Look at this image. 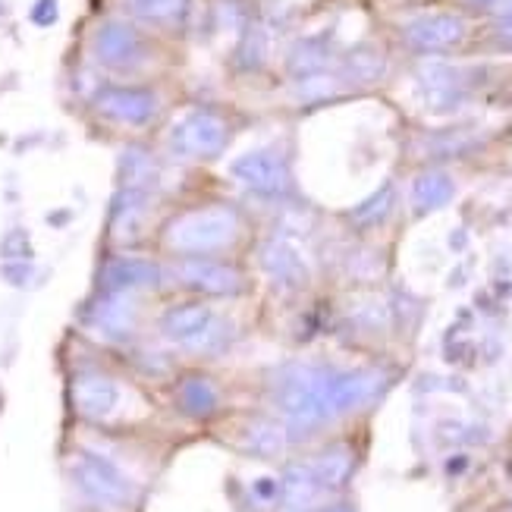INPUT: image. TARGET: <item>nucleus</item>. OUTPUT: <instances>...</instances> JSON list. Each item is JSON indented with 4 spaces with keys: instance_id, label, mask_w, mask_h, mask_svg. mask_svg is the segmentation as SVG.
Masks as SVG:
<instances>
[{
    "instance_id": "9",
    "label": "nucleus",
    "mask_w": 512,
    "mask_h": 512,
    "mask_svg": "<svg viewBox=\"0 0 512 512\" xmlns=\"http://www.w3.org/2000/svg\"><path fill=\"white\" fill-rule=\"evenodd\" d=\"M180 409L192 418H208L217 409V390L205 377H189L180 387Z\"/></svg>"
},
{
    "instance_id": "3",
    "label": "nucleus",
    "mask_w": 512,
    "mask_h": 512,
    "mask_svg": "<svg viewBox=\"0 0 512 512\" xmlns=\"http://www.w3.org/2000/svg\"><path fill=\"white\" fill-rule=\"evenodd\" d=\"M173 277L180 286L195 289L205 296H236L242 289V274L224 261H205V258H183L173 267Z\"/></svg>"
},
{
    "instance_id": "1",
    "label": "nucleus",
    "mask_w": 512,
    "mask_h": 512,
    "mask_svg": "<svg viewBox=\"0 0 512 512\" xmlns=\"http://www.w3.org/2000/svg\"><path fill=\"white\" fill-rule=\"evenodd\" d=\"M239 233V220L233 211L214 208V211H198L186 214L170 230L164 233V242L173 252L183 255H198V252H217L227 249Z\"/></svg>"
},
{
    "instance_id": "5",
    "label": "nucleus",
    "mask_w": 512,
    "mask_h": 512,
    "mask_svg": "<svg viewBox=\"0 0 512 512\" xmlns=\"http://www.w3.org/2000/svg\"><path fill=\"white\" fill-rule=\"evenodd\" d=\"M73 399H76V409L85 418H107L117 409L120 390L104 374H82V377H76Z\"/></svg>"
},
{
    "instance_id": "14",
    "label": "nucleus",
    "mask_w": 512,
    "mask_h": 512,
    "mask_svg": "<svg viewBox=\"0 0 512 512\" xmlns=\"http://www.w3.org/2000/svg\"><path fill=\"white\" fill-rule=\"evenodd\" d=\"M343 475H346V456L340 450L321 456L318 465H315V478H321L327 487H337L343 481Z\"/></svg>"
},
{
    "instance_id": "6",
    "label": "nucleus",
    "mask_w": 512,
    "mask_h": 512,
    "mask_svg": "<svg viewBox=\"0 0 512 512\" xmlns=\"http://www.w3.org/2000/svg\"><path fill=\"white\" fill-rule=\"evenodd\" d=\"M211 318H214V315H211V308H205V305H192V302H189V305H176V308L164 311L161 330H164V337H170V340H176V343H183V340L192 337V333L202 330Z\"/></svg>"
},
{
    "instance_id": "17",
    "label": "nucleus",
    "mask_w": 512,
    "mask_h": 512,
    "mask_svg": "<svg viewBox=\"0 0 512 512\" xmlns=\"http://www.w3.org/2000/svg\"><path fill=\"white\" fill-rule=\"evenodd\" d=\"M337 512H340V509H337Z\"/></svg>"
},
{
    "instance_id": "11",
    "label": "nucleus",
    "mask_w": 512,
    "mask_h": 512,
    "mask_svg": "<svg viewBox=\"0 0 512 512\" xmlns=\"http://www.w3.org/2000/svg\"><path fill=\"white\" fill-rule=\"evenodd\" d=\"M242 447L255 456H277L283 450V431L274 425V421H255V425L246 428Z\"/></svg>"
},
{
    "instance_id": "2",
    "label": "nucleus",
    "mask_w": 512,
    "mask_h": 512,
    "mask_svg": "<svg viewBox=\"0 0 512 512\" xmlns=\"http://www.w3.org/2000/svg\"><path fill=\"white\" fill-rule=\"evenodd\" d=\"M73 475L82 487L85 497H92L95 503H104V506H123L129 503L132 497V484L129 478L117 469L114 462H107L101 456H92L85 453L76 459L73 465Z\"/></svg>"
},
{
    "instance_id": "16",
    "label": "nucleus",
    "mask_w": 512,
    "mask_h": 512,
    "mask_svg": "<svg viewBox=\"0 0 512 512\" xmlns=\"http://www.w3.org/2000/svg\"><path fill=\"white\" fill-rule=\"evenodd\" d=\"M277 491H280V484H277V481H271V478L255 481V494H258L261 500H274V497H277Z\"/></svg>"
},
{
    "instance_id": "7",
    "label": "nucleus",
    "mask_w": 512,
    "mask_h": 512,
    "mask_svg": "<svg viewBox=\"0 0 512 512\" xmlns=\"http://www.w3.org/2000/svg\"><path fill=\"white\" fill-rule=\"evenodd\" d=\"M92 324L104 330L107 337H126L132 327V305L123 293H107L92 311Z\"/></svg>"
},
{
    "instance_id": "12",
    "label": "nucleus",
    "mask_w": 512,
    "mask_h": 512,
    "mask_svg": "<svg viewBox=\"0 0 512 512\" xmlns=\"http://www.w3.org/2000/svg\"><path fill=\"white\" fill-rule=\"evenodd\" d=\"M148 101L142 95H129V92H110L101 98V107L107 110V114H117L123 120H142L148 117Z\"/></svg>"
},
{
    "instance_id": "8",
    "label": "nucleus",
    "mask_w": 512,
    "mask_h": 512,
    "mask_svg": "<svg viewBox=\"0 0 512 512\" xmlns=\"http://www.w3.org/2000/svg\"><path fill=\"white\" fill-rule=\"evenodd\" d=\"M233 337H236V327L227 321V318H211L202 330L198 333H192L189 340H183L180 346L186 349V352H198V355H214V352H224L230 343H233Z\"/></svg>"
},
{
    "instance_id": "10",
    "label": "nucleus",
    "mask_w": 512,
    "mask_h": 512,
    "mask_svg": "<svg viewBox=\"0 0 512 512\" xmlns=\"http://www.w3.org/2000/svg\"><path fill=\"white\" fill-rule=\"evenodd\" d=\"M261 264H264V271L283 280V283H299L305 277L302 271V264L299 258L289 252L286 246H280V242H271V246H264V255H261Z\"/></svg>"
},
{
    "instance_id": "15",
    "label": "nucleus",
    "mask_w": 512,
    "mask_h": 512,
    "mask_svg": "<svg viewBox=\"0 0 512 512\" xmlns=\"http://www.w3.org/2000/svg\"><path fill=\"white\" fill-rule=\"evenodd\" d=\"M286 494H289V500H293V503L308 500V494H311V478H308V472L302 469V465H296V469L286 472Z\"/></svg>"
},
{
    "instance_id": "13",
    "label": "nucleus",
    "mask_w": 512,
    "mask_h": 512,
    "mask_svg": "<svg viewBox=\"0 0 512 512\" xmlns=\"http://www.w3.org/2000/svg\"><path fill=\"white\" fill-rule=\"evenodd\" d=\"M132 48H136V41H132V35L126 29H104V35L98 38V51L110 63L126 60L132 54Z\"/></svg>"
},
{
    "instance_id": "4",
    "label": "nucleus",
    "mask_w": 512,
    "mask_h": 512,
    "mask_svg": "<svg viewBox=\"0 0 512 512\" xmlns=\"http://www.w3.org/2000/svg\"><path fill=\"white\" fill-rule=\"evenodd\" d=\"M164 271L148 258H114L104 267V286L107 293H129V289L158 286Z\"/></svg>"
}]
</instances>
